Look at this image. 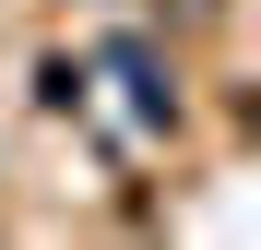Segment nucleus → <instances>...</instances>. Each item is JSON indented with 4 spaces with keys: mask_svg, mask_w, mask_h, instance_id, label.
Masks as SVG:
<instances>
[{
    "mask_svg": "<svg viewBox=\"0 0 261 250\" xmlns=\"http://www.w3.org/2000/svg\"><path fill=\"white\" fill-rule=\"evenodd\" d=\"M107 72L130 83V131H143V143H154V131H166V119H178V83H166V60L143 48V36H130V48H107Z\"/></svg>",
    "mask_w": 261,
    "mask_h": 250,
    "instance_id": "obj_1",
    "label": "nucleus"
}]
</instances>
